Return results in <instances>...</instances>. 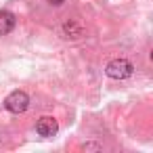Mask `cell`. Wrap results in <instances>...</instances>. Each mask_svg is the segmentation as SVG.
Returning a JSON list of instances; mask_svg holds the SVG:
<instances>
[{
    "instance_id": "obj_1",
    "label": "cell",
    "mask_w": 153,
    "mask_h": 153,
    "mask_svg": "<svg viewBox=\"0 0 153 153\" xmlns=\"http://www.w3.org/2000/svg\"><path fill=\"white\" fill-rule=\"evenodd\" d=\"M105 74L113 80H126L134 74V65L128 61V59H113L107 63L105 67Z\"/></svg>"
},
{
    "instance_id": "obj_2",
    "label": "cell",
    "mask_w": 153,
    "mask_h": 153,
    "mask_svg": "<svg viewBox=\"0 0 153 153\" xmlns=\"http://www.w3.org/2000/svg\"><path fill=\"white\" fill-rule=\"evenodd\" d=\"M27 107H30V97H27V92H23V90H13V92L4 99V109L11 111V113H15V115L27 111Z\"/></svg>"
},
{
    "instance_id": "obj_3",
    "label": "cell",
    "mask_w": 153,
    "mask_h": 153,
    "mask_svg": "<svg viewBox=\"0 0 153 153\" xmlns=\"http://www.w3.org/2000/svg\"><path fill=\"white\" fill-rule=\"evenodd\" d=\"M36 132H38L42 138H51V136H55V134L59 132V124H57L55 117L42 115V117L38 120V124H36Z\"/></svg>"
},
{
    "instance_id": "obj_4",
    "label": "cell",
    "mask_w": 153,
    "mask_h": 153,
    "mask_svg": "<svg viewBox=\"0 0 153 153\" xmlns=\"http://www.w3.org/2000/svg\"><path fill=\"white\" fill-rule=\"evenodd\" d=\"M15 23H17V19L11 11H0V36L11 34L15 30Z\"/></svg>"
},
{
    "instance_id": "obj_5",
    "label": "cell",
    "mask_w": 153,
    "mask_h": 153,
    "mask_svg": "<svg viewBox=\"0 0 153 153\" xmlns=\"http://www.w3.org/2000/svg\"><path fill=\"white\" fill-rule=\"evenodd\" d=\"M63 34H65V38H80L82 36V25L76 23V21H65Z\"/></svg>"
},
{
    "instance_id": "obj_6",
    "label": "cell",
    "mask_w": 153,
    "mask_h": 153,
    "mask_svg": "<svg viewBox=\"0 0 153 153\" xmlns=\"http://www.w3.org/2000/svg\"><path fill=\"white\" fill-rule=\"evenodd\" d=\"M82 149H84V151H101L103 147H101V145H97V143H86Z\"/></svg>"
},
{
    "instance_id": "obj_7",
    "label": "cell",
    "mask_w": 153,
    "mask_h": 153,
    "mask_svg": "<svg viewBox=\"0 0 153 153\" xmlns=\"http://www.w3.org/2000/svg\"><path fill=\"white\" fill-rule=\"evenodd\" d=\"M48 2H51V4H55V7H59V4H63V2H65V0H48Z\"/></svg>"
}]
</instances>
